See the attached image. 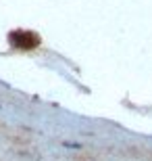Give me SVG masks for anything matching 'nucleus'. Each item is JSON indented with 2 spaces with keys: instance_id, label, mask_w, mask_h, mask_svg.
<instances>
[{
  "instance_id": "obj_2",
  "label": "nucleus",
  "mask_w": 152,
  "mask_h": 161,
  "mask_svg": "<svg viewBox=\"0 0 152 161\" xmlns=\"http://www.w3.org/2000/svg\"><path fill=\"white\" fill-rule=\"evenodd\" d=\"M127 155H131L134 159H142V161H152V149L150 147H127L125 149Z\"/></svg>"
},
{
  "instance_id": "obj_1",
  "label": "nucleus",
  "mask_w": 152,
  "mask_h": 161,
  "mask_svg": "<svg viewBox=\"0 0 152 161\" xmlns=\"http://www.w3.org/2000/svg\"><path fill=\"white\" fill-rule=\"evenodd\" d=\"M8 42H11L13 48H19V50H31V48L40 46L42 38L29 30H15L8 34Z\"/></svg>"
}]
</instances>
